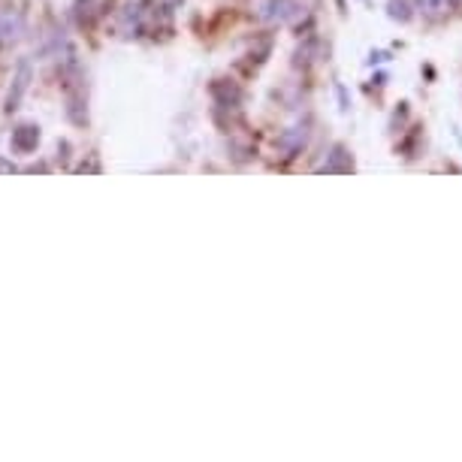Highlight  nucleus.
Instances as JSON below:
<instances>
[{"label":"nucleus","instance_id":"nucleus-3","mask_svg":"<svg viewBox=\"0 0 462 462\" xmlns=\"http://www.w3.org/2000/svg\"><path fill=\"white\" fill-rule=\"evenodd\" d=\"M423 125H414L411 130H402V139H399V145H396V154H402V158H408V161H414L417 154H423L420 152V145L426 143V134H423Z\"/></svg>","mask_w":462,"mask_h":462},{"label":"nucleus","instance_id":"nucleus-4","mask_svg":"<svg viewBox=\"0 0 462 462\" xmlns=\"http://www.w3.org/2000/svg\"><path fill=\"white\" fill-rule=\"evenodd\" d=\"M296 13H300V4H296V0H263V6H260V15L266 22H287Z\"/></svg>","mask_w":462,"mask_h":462},{"label":"nucleus","instance_id":"nucleus-1","mask_svg":"<svg viewBox=\"0 0 462 462\" xmlns=\"http://www.w3.org/2000/svg\"><path fill=\"white\" fill-rule=\"evenodd\" d=\"M305 139H309V130H305L302 125H293V127H287L282 136H278V143H275V152H278V158L282 161H293L296 154L305 148Z\"/></svg>","mask_w":462,"mask_h":462},{"label":"nucleus","instance_id":"nucleus-2","mask_svg":"<svg viewBox=\"0 0 462 462\" xmlns=\"http://www.w3.org/2000/svg\"><path fill=\"white\" fill-rule=\"evenodd\" d=\"M318 172H327V176H344V172H353V154L342 143H336L329 148L327 161L318 167Z\"/></svg>","mask_w":462,"mask_h":462},{"label":"nucleus","instance_id":"nucleus-9","mask_svg":"<svg viewBox=\"0 0 462 462\" xmlns=\"http://www.w3.org/2000/svg\"><path fill=\"white\" fill-rule=\"evenodd\" d=\"M28 76H31L28 64H22V67H19V85H15V94H10V106L19 103V94H22L24 88H28Z\"/></svg>","mask_w":462,"mask_h":462},{"label":"nucleus","instance_id":"nucleus-5","mask_svg":"<svg viewBox=\"0 0 462 462\" xmlns=\"http://www.w3.org/2000/svg\"><path fill=\"white\" fill-rule=\"evenodd\" d=\"M414 6H417V13L423 15L429 24H439V22H444L453 13L450 10V0H414Z\"/></svg>","mask_w":462,"mask_h":462},{"label":"nucleus","instance_id":"nucleus-7","mask_svg":"<svg viewBox=\"0 0 462 462\" xmlns=\"http://www.w3.org/2000/svg\"><path fill=\"white\" fill-rule=\"evenodd\" d=\"M387 15L399 24H408L414 19V4L411 0H387Z\"/></svg>","mask_w":462,"mask_h":462},{"label":"nucleus","instance_id":"nucleus-8","mask_svg":"<svg viewBox=\"0 0 462 462\" xmlns=\"http://www.w3.org/2000/svg\"><path fill=\"white\" fill-rule=\"evenodd\" d=\"M408 118H411V103H408V100H402V103L393 109V115H390V125H387V130H390L393 136H396V134H402V130L408 127Z\"/></svg>","mask_w":462,"mask_h":462},{"label":"nucleus","instance_id":"nucleus-6","mask_svg":"<svg viewBox=\"0 0 462 462\" xmlns=\"http://www.w3.org/2000/svg\"><path fill=\"white\" fill-rule=\"evenodd\" d=\"M37 143H39V130L34 125H22L13 134V148H19V152H31V148H37Z\"/></svg>","mask_w":462,"mask_h":462}]
</instances>
